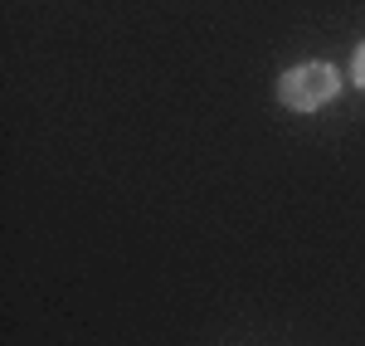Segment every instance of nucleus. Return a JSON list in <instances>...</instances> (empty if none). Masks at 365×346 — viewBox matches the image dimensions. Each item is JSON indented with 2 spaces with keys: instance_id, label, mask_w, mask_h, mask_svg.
Wrapping results in <instances>:
<instances>
[{
  "instance_id": "nucleus-1",
  "label": "nucleus",
  "mask_w": 365,
  "mask_h": 346,
  "mask_svg": "<svg viewBox=\"0 0 365 346\" xmlns=\"http://www.w3.org/2000/svg\"><path fill=\"white\" fill-rule=\"evenodd\" d=\"M341 93V73L331 63H297L278 78V98L292 113H317Z\"/></svg>"
},
{
  "instance_id": "nucleus-2",
  "label": "nucleus",
  "mask_w": 365,
  "mask_h": 346,
  "mask_svg": "<svg viewBox=\"0 0 365 346\" xmlns=\"http://www.w3.org/2000/svg\"><path fill=\"white\" fill-rule=\"evenodd\" d=\"M351 78H356V83L365 88V44L356 49V58H351Z\"/></svg>"
}]
</instances>
